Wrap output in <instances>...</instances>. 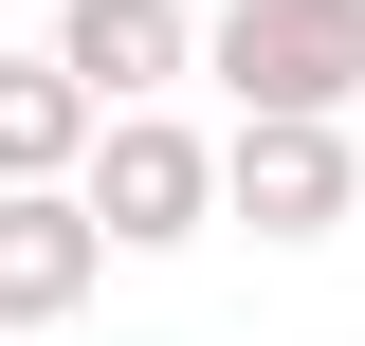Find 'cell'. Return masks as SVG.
I'll use <instances>...</instances> for the list:
<instances>
[{"mask_svg":"<svg viewBox=\"0 0 365 346\" xmlns=\"http://www.w3.org/2000/svg\"><path fill=\"white\" fill-rule=\"evenodd\" d=\"M201 73L237 91V128H347L365 110V0H220Z\"/></svg>","mask_w":365,"mask_h":346,"instance_id":"cell-1","label":"cell"},{"mask_svg":"<svg viewBox=\"0 0 365 346\" xmlns=\"http://www.w3.org/2000/svg\"><path fill=\"white\" fill-rule=\"evenodd\" d=\"M91 237L110 256H182V237H220V128H182V110H128V128L91 146Z\"/></svg>","mask_w":365,"mask_h":346,"instance_id":"cell-2","label":"cell"},{"mask_svg":"<svg viewBox=\"0 0 365 346\" xmlns=\"http://www.w3.org/2000/svg\"><path fill=\"white\" fill-rule=\"evenodd\" d=\"M220 219H256L274 256H311L365 219V146L347 128H220Z\"/></svg>","mask_w":365,"mask_h":346,"instance_id":"cell-3","label":"cell"},{"mask_svg":"<svg viewBox=\"0 0 365 346\" xmlns=\"http://www.w3.org/2000/svg\"><path fill=\"white\" fill-rule=\"evenodd\" d=\"M55 73L128 128V110H165L201 73V0H55Z\"/></svg>","mask_w":365,"mask_h":346,"instance_id":"cell-4","label":"cell"},{"mask_svg":"<svg viewBox=\"0 0 365 346\" xmlns=\"http://www.w3.org/2000/svg\"><path fill=\"white\" fill-rule=\"evenodd\" d=\"M91 146H110V110L55 73V37H37V55L0 37V201H55V182H91Z\"/></svg>","mask_w":365,"mask_h":346,"instance_id":"cell-5","label":"cell"},{"mask_svg":"<svg viewBox=\"0 0 365 346\" xmlns=\"http://www.w3.org/2000/svg\"><path fill=\"white\" fill-rule=\"evenodd\" d=\"M91 292H110V237H91L73 182L55 201H0V328H73Z\"/></svg>","mask_w":365,"mask_h":346,"instance_id":"cell-6","label":"cell"}]
</instances>
